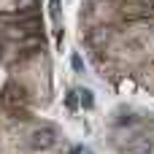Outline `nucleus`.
Returning <instances> with one entry per match:
<instances>
[{
  "mask_svg": "<svg viewBox=\"0 0 154 154\" xmlns=\"http://www.w3.org/2000/svg\"><path fill=\"white\" fill-rule=\"evenodd\" d=\"M54 146H57V130H54V127L43 125V127H35V130L30 133V149H35V152H49V149H54Z\"/></svg>",
  "mask_w": 154,
  "mask_h": 154,
  "instance_id": "obj_2",
  "label": "nucleus"
},
{
  "mask_svg": "<svg viewBox=\"0 0 154 154\" xmlns=\"http://www.w3.org/2000/svg\"><path fill=\"white\" fill-rule=\"evenodd\" d=\"M154 152V141L141 135V143H130L127 146V154H152Z\"/></svg>",
  "mask_w": 154,
  "mask_h": 154,
  "instance_id": "obj_4",
  "label": "nucleus"
},
{
  "mask_svg": "<svg viewBox=\"0 0 154 154\" xmlns=\"http://www.w3.org/2000/svg\"><path fill=\"white\" fill-rule=\"evenodd\" d=\"M79 103H81L84 108H92V106H95V97H92V92H89V89H79Z\"/></svg>",
  "mask_w": 154,
  "mask_h": 154,
  "instance_id": "obj_5",
  "label": "nucleus"
},
{
  "mask_svg": "<svg viewBox=\"0 0 154 154\" xmlns=\"http://www.w3.org/2000/svg\"><path fill=\"white\" fill-rule=\"evenodd\" d=\"M27 103H30V97H27L24 87H19L16 81H8V84L3 87V92H0V106H3L8 114L24 116V114H27Z\"/></svg>",
  "mask_w": 154,
  "mask_h": 154,
  "instance_id": "obj_1",
  "label": "nucleus"
},
{
  "mask_svg": "<svg viewBox=\"0 0 154 154\" xmlns=\"http://www.w3.org/2000/svg\"><path fill=\"white\" fill-rule=\"evenodd\" d=\"M49 5H51V16L60 19V0H49Z\"/></svg>",
  "mask_w": 154,
  "mask_h": 154,
  "instance_id": "obj_7",
  "label": "nucleus"
},
{
  "mask_svg": "<svg viewBox=\"0 0 154 154\" xmlns=\"http://www.w3.org/2000/svg\"><path fill=\"white\" fill-rule=\"evenodd\" d=\"M70 65H73V70H79V73L84 70V60H81L79 54H73V57H70Z\"/></svg>",
  "mask_w": 154,
  "mask_h": 154,
  "instance_id": "obj_6",
  "label": "nucleus"
},
{
  "mask_svg": "<svg viewBox=\"0 0 154 154\" xmlns=\"http://www.w3.org/2000/svg\"><path fill=\"white\" fill-rule=\"evenodd\" d=\"M122 16H127V19H143V16H149V5L143 0H122Z\"/></svg>",
  "mask_w": 154,
  "mask_h": 154,
  "instance_id": "obj_3",
  "label": "nucleus"
},
{
  "mask_svg": "<svg viewBox=\"0 0 154 154\" xmlns=\"http://www.w3.org/2000/svg\"><path fill=\"white\" fill-rule=\"evenodd\" d=\"M76 95H79L76 89H70V92H68V108H76Z\"/></svg>",
  "mask_w": 154,
  "mask_h": 154,
  "instance_id": "obj_8",
  "label": "nucleus"
}]
</instances>
